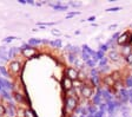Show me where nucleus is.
I'll return each instance as SVG.
<instances>
[{
	"label": "nucleus",
	"instance_id": "obj_5",
	"mask_svg": "<svg viewBox=\"0 0 132 117\" xmlns=\"http://www.w3.org/2000/svg\"><path fill=\"white\" fill-rule=\"evenodd\" d=\"M61 88L65 92H69L70 90L73 89V81H71L70 78H67L66 76H64L61 78Z\"/></svg>",
	"mask_w": 132,
	"mask_h": 117
},
{
	"label": "nucleus",
	"instance_id": "obj_29",
	"mask_svg": "<svg viewBox=\"0 0 132 117\" xmlns=\"http://www.w3.org/2000/svg\"><path fill=\"white\" fill-rule=\"evenodd\" d=\"M125 87L127 89H132V75L131 76H127L125 78Z\"/></svg>",
	"mask_w": 132,
	"mask_h": 117
},
{
	"label": "nucleus",
	"instance_id": "obj_45",
	"mask_svg": "<svg viewBox=\"0 0 132 117\" xmlns=\"http://www.w3.org/2000/svg\"><path fill=\"white\" fill-rule=\"evenodd\" d=\"M69 5H70V6H73V7H80L82 4H81V3H74V1H70Z\"/></svg>",
	"mask_w": 132,
	"mask_h": 117
},
{
	"label": "nucleus",
	"instance_id": "obj_46",
	"mask_svg": "<svg viewBox=\"0 0 132 117\" xmlns=\"http://www.w3.org/2000/svg\"><path fill=\"white\" fill-rule=\"evenodd\" d=\"M105 116V112L100 111V110H98V111L94 114V117H104Z\"/></svg>",
	"mask_w": 132,
	"mask_h": 117
},
{
	"label": "nucleus",
	"instance_id": "obj_42",
	"mask_svg": "<svg viewBox=\"0 0 132 117\" xmlns=\"http://www.w3.org/2000/svg\"><path fill=\"white\" fill-rule=\"evenodd\" d=\"M78 14H80L79 11H73V12H69V13L66 14V18H72L74 17V15H78Z\"/></svg>",
	"mask_w": 132,
	"mask_h": 117
},
{
	"label": "nucleus",
	"instance_id": "obj_54",
	"mask_svg": "<svg viewBox=\"0 0 132 117\" xmlns=\"http://www.w3.org/2000/svg\"><path fill=\"white\" fill-rule=\"evenodd\" d=\"M69 117H79V116H77V115H74V114H71Z\"/></svg>",
	"mask_w": 132,
	"mask_h": 117
},
{
	"label": "nucleus",
	"instance_id": "obj_58",
	"mask_svg": "<svg viewBox=\"0 0 132 117\" xmlns=\"http://www.w3.org/2000/svg\"><path fill=\"white\" fill-rule=\"evenodd\" d=\"M130 102H131V103H132V98H130Z\"/></svg>",
	"mask_w": 132,
	"mask_h": 117
},
{
	"label": "nucleus",
	"instance_id": "obj_7",
	"mask_svg": "<svg viewBox=\"0 0 132 117\" xmlns=\"http://www.w3.org/2000/svg\"><path fill=\"white\" fill-rule=\"evenodd\" d=\"M118 93H119V100L121 102V104H126L127 102L130 100V98H129V92H127V89H126V88L119 89Z\"/></svg>",
	"mask_w": 132,
	"mask_h": 117
},
{
	"label": "nucleus",
	"instance_id": "obj_35",
	"mask_svg": "<svg viewBox=\"0 0 132 117\" xmlns=\"http://www.w3.org/2000/svg\"><path fill=\"white\" fill-rule=\"evenodd\" d=\"M109 49H110V48L107 46L106 43H105V44H100V45H99V50L103 51L104 53H105V52H107V51H109Z\"/></svg>",
	"mask_w": 132,
	"mask_h": 117
},
{
	"label": "nucleus",
	"instance_id": "obj_50",
	"mask_svg": "<svg viewBox=\"0 0 132 117\" xmlns=\"http://www.w3.org/2000/svg\"><path fill=\"white\" fill-rule=\"evenodd\" d=\"M117 27H118V25H117V24H112V25L109 26V30H114V28H117Z\"/></svg>",
	"mask_w": 132,
	"mask_h": 117
},
{
	"label": "nucleus",
	"instance_id": "obj_52",
	"mask_svg": "<svg viewBox=\"0 0 132 117\" xmlns=\"http://www.w3.org/2000/svg\"><path fill=\"white\" fill-rule=\"evenodd\" d=\"M26 1H27L28 5H36V3H34L33 0H26Z\"/></svg>",
	"mask_w": 132,
	"mask_h": 117
},
{
	"label": "nucleus",
	"instance_id": "obj_19",
	"mask_svg": "<svg viewBox=\"0 0 132 117\" xmlns=\"http://www.w3.org/2000/svg\"><path fill=\"white\" fill-rule=\"evenodd\" d=\"M107 58L111 59L112 61H118L119 59H120V54L116 50H111L110 52H109V57H107Z\"/></svg>",
	"mask_w": 132,
	"mask_h": 117
},
{
	"label": "nucleus",
	"instance_id": "obj_36",
	"mask_svg": "<svg viewBox=\"0 0 132 117\" xmlns=\"http://www.w3.org/2000/svg\"><path fill=\"white\" fill-rule=\"evenodd\" d=\"M88 115V110H87V105L86 106H81V111H80V116H87Z\"/></svg>",
	"mask_w": 132,
	"mask_h": 117
},
{
	"label": "nucleus",
	"instance_id": "obj_8",
	"mask_svg": "<svg viewBox=\"0 0 132 117\" xmlns=\"http://www.w3.org/2000/svg\"><path fill=\"white\" fill-rule=\"evenodd\" d=\"M102 97H103V102L107 103V102H110V100H113V93L111 92V90H109L107 88H103Z\"/></svg>",
	"mask_w": 132,
	"mask_h": 117
},
{
	"label": "nucleus",
	"instance_id": "obj_40",
	"mask_svg": "<svg viewBox=\"0 0 132 117\" xmlns=\"http://www.w3.org/2000/svg\"><path fill=\"white\" fill-rule=\"evenodd\" d=\"M120 10H121L120 6H114V7H110V9H107L106 12H118V11H120Z\"/></svg>",
	"mask_w": 132,
	"mask_h": 117
},
{
	"label": "nucleus",
	"instance_id": "obj_47",
	"mask_svg": "<svg viewBox=\"0 0 132 117\" xmlns=\"http://www.w3.org/2000/svg\"><path fill=\"white\" fill-rule=\"evenodd\" d=\"M80 111H81V106L80 105H78L77 108H76V110H74V115H80Z\"/></svg>",
	"mask_w": 132,
	"mask_h": 117
},
{
	"label": "nucleus",
	"instance_id": "obj_25",
	"mask_svg": "<svg viewBox=\"0 0 132 117\" xmlns=\"http://www.w3.org/2000/svg\"><path fill=\"white\" fill-rule=\"evenodd\" d=\"M87 110H88V114L90 115H94L98 111V106L93 105V104H90V105H87Z\"/></svg>",
	"mask_w": 132,
	"mask_h": 117
},
{
	"label": "nucleus",
	"instance_id": "obj_1",
	"mask_svg": "<svg viewBox=\"0 0 132 117\" xmlns=\"http://www.w3.org/2000/svg\"><path fill=\"white\" fill-rule=\"evenodd\" d=\"M64 104H65L66 112H72L79 105V102H78L77 96H67L65 98V100H64Z\"/></svg>",
	"mask_w": 132,
	"mask_h": 117
},
{
	"label": "nucleus",
	"instance_id": "obj_23",
	"mask_svg": "<svg viewBox=\"0 0 132 117\" xmlns=\"http://www.w3.org/2000/svg\"><path fill=\"white\" fill-rule=\"evenodd\" d=\"M27 44L30 45L31 48H34V46H38L39 44H41V39H39V38H31V39H28Z\"/></svg>",
	"mask_w": 132,
	"mask_h": 117
},
{
	"label": "nucleus",
	"instance_id": "obj_18",
	"mask_svg": "<svg viewBox=\"0 0 132 117\" xmlns=\"http://www.w3.org/2000/svg\"><path fill=\"white\" fill-rule=\"evenodd\" d=\"M88 79H90V82H91V87H94L96 89L100 87V81H102V79H100V77H99V76L90 77Z\"/></svg>",
	"mask_w": 132,
	"mask_h": 117
},
{
	"label": "nucleus",
	"instance_id": "obj_49",
	"mask_svg": "<svg viewBox=\"0 0 132 117\" xmlns=\"http://www.w3.org/2000/svg\"><path fill=\"white\" fill-rule=\"evenodd\" d=\"M94 20H96V15H91V17H88V18H87V21L92 22V24H93Z\"/></svg>",
	"mask_w": 132,
	"mask_h": 117
},
{
	"label": "nucleus",
	"instance_id": "obj_17",
	"mask_svg": "<svg viewBox=\"0 0 132 117\" xmlns=\"http://www.w3.org/2000/svg\"><path fill=\"white\" fill-rule=\"evenodd\" d=\"M20 51H19V48H15V46H14V48H11V49H8L7 50V56H8V60H10V59H13L14 57L16 56V54H18V53H19Z\"/></svg>",
	"mask_w": 132,
	"mask_h": 117
},
{
	"label": "nucleus",
	"instance_id": "obj_26",
	"mask_svg": "<svg viewBox=\"0 0 132 117\" xmlns=\"http://www.w3.org/2000/svg\"><path fill=\"white\" fill-rule=\"evenodd\" d=\"M77 59H78V57L76 56V54H73V53H67V61H69V63L74 64Z\"/></svg>",
	"mask_w": 132,
	"mask_h": 117
},
{
	"label": "nucleus",
	"instance_id": "obj_59",
	"mask_svg": "<svg viewBox=\"0 0 132 117\" xmlns=\"http://www.w3.org/2000/svg\"><path fill=\"white\" fill-rule=\"evenodd\" d=\"M79 117H85V116H79Z\"/></svg>",
	"mask_w": 132,
	"mask_h": 117
},
{
	"label": "nucleus",
	"instance_id": "obj_38",
	"mask_svg": "<svg viewBox=\"0 0 132 117\" xmlns=\"http://www.w3.org/2000/svg\"><path fill=\"white\" fill-rule=\"evenodd\" d=\"M94 76H99V71L98 69H91L90 70V77H94Z\"/></svg>",
	"mask_w": 132,
	"mask_h": 117
},
{
	"label": "nucleus",
	"instance_id": "obj_11",
	"mask_svg": "<svg viewBox=\"0 0 132 117\" xmlns=\"http://www.w3.org/2000/svg\"><path fill=\"white\" fill-rule=\"evenodd\" d=\"M102 82L104 83L105 87H107V88H114L116 81H114V78H113V76H110V75L105 76V77L102 79Z\"/></svg>",
	"mask_w": 132,
	"mask_h": 117
},
{
	"label": "nucleus",
	"instance_id": "obj_43",
	"mask_svg": "<svg viewBox=\"0 0 132 117\" xmlns=\"http://www.w3.org/2000/svg\"><path fill=\"white\" fill-rule=\"evenodd\" d=\"M124 60L126 61L129 65H131V66H132V53H131V54H129L127 57H125V58H124Z\"/></svg>",
	"mask_w": 132,
	"mask_h": 117
},
{
	"label": "nucleus",
	"instance_id": "obj_31",
	"mask_svg": "<svg viewBox=\"0 0 132 117\" xmlns=\"http://www.w3.org/2000/svg\"><path fill=\"white\" fill-rule=\"evenodd\" d=\"M85 65H86V66H88L90 69H96V66L98 65V63H96L93 59H90L88 61H86V63H85Z\"/></svg>",
	"mask_w": 132,
	"mask_h": 117
},
{
	"label": "nucleus",
	"instance_id": "obj_39",
	"mask_svg": "<svg viewBox=\"0 0 132 117\" xmlns=\"http://www.w3.org/2000/svg\"><path fill=\"white\" fill-rule=\"evenodd\" d=\"M15 39H18L16 37H13V36H10V37H6L5 39H3V42L4 43H11L13 42V40H15Z\"/></svg>",
	"mask_w": 132,
	"mask_h": 117
},
{
	"label": "nucleus",
	"instance_id": "obj_2",
	"mask_svg": "<svg viewBox=\"0 0 132 117\" xmlns=\"http://www.w3.org/2000/svg\"><path fill=\"white\" fill-rule=\"evenodd\" d=\"M80 93L86 99L92 98V96H93V88L91 85H88V84H82V87L80 88Z\"/></svg>",
	"mask_w": 132,
	"mask_h": 117
},
{
	"label": "nucleus",
	"instance_id": "obj_51",
	"mask_svg": "<svg viewBox=\"0 0 132 117\" xmlns=\"http://www.w3.org/2000/svg\"><path fill=\"white\" fill-rule=\"evenodd\" d=\"M41 44H50V40H47V39H41Z\"/></svg>",
	"mask_w": 132,
	"mask_h": 117
},
{
	"label": "nucleus",
	"instance_id": "obj_55",
	"mask_svg": "<svg viewBox=\"0 0 132 117\" xmlns=\"http://www.w3.org/2000/svg\"><path fill=\"white\" fill-rule=\"evenodd\" d=\"M74 33H76V34H77V36H78V34H80V31L78 30V31H76V32H74Z\"/></svg>",
	"mask_w": 132,
	"mask_h": 117
},
{
	"label": "nucleus",
	"instance_id": "obj_33",
	"mask_svg": "<svg viewBox=\"0 0 132 117\" xmlns=\"http://www.w3.org/2000/svg\"><path fill=\"white\" fill-rule=\"evenodd\" d=\"M98 110H100V111H103V112H106L107 111V104L105 103V102H102V103L98 105Z\"/></svg>",
	"mask_w": 132,
	"mask_h": 117
},
{
	"label": "nucleus",
	"instance_id": "obj_56",
	"mask_svg": "<svg viewBox=\"0 0 132 117\" xmlns=\"http://www.w3.org/2000/svg\"><path fill=\"white\" fill-rule=\"evenodd\" d=\"M86 117H94V115H90V114H88V115H87V116H86Z\"/></svg>",
	"mask_w": 132,
	"mask_h": 117
},
{
	"label": "nucleus",
	"instance_id": "obj_34",
	"mask_svg": "<svg viewBox=\"0 0 132 117\" xmlns=\"http://www.w3.org/2000/svg\"><path fill=\"white\" fill-rule=\"evenodd\" d=\"M6 115V105L0 103V117H4Z\"/></svg>",
	"mask_w": 132,
	"mask_h": 117
},
{
	"label": "nucleus",
	"instance_id": "obj_32",
	"mask_svg": "<svg viewBox=\"0 0 132 117\" xmlns=\"http://www.w3.org/2000/svg\"><path fill=\"white\" fill-rule=\"evenodd\" d=\"M90 59H91V56H90V54H88V53H86L85 51H81V60L86 63V61H88Z\"/></svg>",
	"mask_w": 132,
	"mask_h": 117
},
{
	"label": "nucleus",
	"instance_id": "obj_44",
	"mask_svg": "<svg viewBox=\"0 0 132 117\" xmlns=\"http://www.w3.org/2000/svg\"><path fill=\"white\" fill-rule=\"evenodd\" d=\"M98 71H99V73L100 72H107V71H110V66L106 65V66H104V67H99Z\"/></svg>",
	"mask_w": 132,
	"mask_h": 117
},
{
	"label": "nucleus",
	"instance_id": "obj_20",
	"mask_svg": "<svg viewBox=\"0 0 132 117\" xmlns=\"http://www.w3.org/2000/svg\"><path fill=\"white\" fill-rule=\"evenodd\" d=\"M131 53H132V45H124L123 50H121V54H123L124 58L127 57L129 54H131Z\"/></svg>",
	"mask_w": 132,
	"mask_h": 117
},
{
	"label": "nucleus",
	"instance_id": "obj_22",
	"mask_svg": "<svg viewBox=\"0 0 132 117\" xmlns=\"http://www.w3.org/2000/svg\"><path fill=\"white\" fill-rule=\"evenodd\" d=\"M0 95H1V97H3L4 99L8 100V102H12V99H13V95H12L11 92L6 91V90H3V91L0 92Z\"/></svg>",
	"mask_w": 132,
	"mask_h": 117
},
{
	"label": "nucleus",
	"instance_id": "obj_15",
	"mask_svg": "<svg viewBox=\"0 0 132 117\" xmlns=\"http://www.w3.org/2000/svg\"><path fill=\"white\" fill-rule=\"evenodd\" d=\"M13 99L15 100L16 103H24L25 100H26V96L22 95L21 92L15 91V92L13 93Z\"/></svg>",
	"mask_w": 132,
	"mask_h": 117
},
{
	"label": "nucleus",
	"instance_id": "obj_13",
	"mask_svg": "<svg viewBox=\"0 0 132 117\" xmlns=\"http://www.w3.org/2000/svg\"><path fill=\"white\" fill-rule=\"evenodd\" d=\"M107 114H109V116L110 117H113V115H114V112L117 111V106H116V102L114 99L113 100H110V102H107Z\"/></svg>",
	"mask_w": 132,
	"mask_h": 117
},
{
	"label": "nucleus",
	"instance_id": "obj_4",
	"mask_svg": "<svg viewBox=\"0 0 132 117\" xmlns=\"http://www.w3.org/2000/svg\"><path fill=\"white\" fill-rule=\"evenodd\" d=\"M8 67H10V71H11L13 75H18V73L20 72L21 67H22V64H21V61L14 59V60L10 61V66Z\"/></svg>",
	"mask_w": 132,
	"mask_h": 117
},
{
	"label": "nucleus",
	"instance_id": "obj_37",
	"mask_svg": "<svg viewBox=\"0 0 132 117\" xmlns=\"http://www.w3.org/2000/svg\"><path fill=\"white\" fill-rule=\"evenodd\" d=\"M96 56H97V59H98V60H100V59H103L105 57V53L103 52V51H100V50H98L96 52Z\"/></svg>",
	"mask_w": 132,
	"mask_h": 117
},
{
	"label": "nucleus",
	"instance_id": "obj_24",
	"mask_svg": "<svg viewBox=\"0 0 132 117\" xmlns=\"http://www.w3.org/2000/svg\"><path fill=\"white\" fill-rule=\"evenodd\" d=\"M0 76L4 77V78H6V79L10 78V72L7 71V69H6L5 66H1V65H0Z\"/></svg>",
	"mask_w": 132,
	"mask_h": 117
},
{
	"label": "nucleus",
	"instance_id": "obj_14",
	"mask_svg": "<svg viewBox=\"0 0 132 117\" xmlns=\"http://www.w3.org/2000/svg\"><path fill=\"white\" fill-rule=\"evenodd\" d=\"M21 53L26 58H36L37 57V50L34 48H30V49H27V50L22 51Z\"/></svg>",
	"mask_w": 132,
	"mask_h": 117
},
{
	"label": "nucleus",
	"instance_id": "obj_60",
	"mask_svg": "<svg viewBox=\"0 0 132 117\" xmlns=\"http://www.w3.org/2000/svg\"><path fill=\"white\" fill-rule=\"evenodd\" d=\"M5 117H8V116H5Z\"/></svg>",
	"mask_w": 132,
	"mask_h": 117
},
{
	"label": "nucleus",
	"instance_id": "obj_30",
	"mask_svg": "<svg viewBox=\"0 0 132 117\" xmlns=\"http://www.w3.org/2000/svg\"><path fill=\"white\" fill-rule=\"evenodd\" d=\"M107 63H109V58L107 57H104L103 59H100V60L98 61V66L99 67H104L107 65Z\"/></svg>",
	"mask_w": 132,
	"mask_h": 117
},
{
	"label": "nucleus",
	"instance_id": "obj_16",
	"mask_svg": "<svg viewBox=\"0 0 132 117\" xmlns=\"http://www.w3.org/2000/svg\"><path fill=\"white\" fill-rule=\"evenodd\" d=\"M0 61H3V63L8 61L7 49H6L5 46H1V48H0Z\"/></svg>",
	"mask_w": 132,
	"mask_h": 117
},
{
	"label": "nucleus",
	"instance_id": "obj_48",
	"mask_svg": "<svg viewBox=\"0 0 132 117\" xmlns=\"http://www.w3.org/2000/svg\"><path fill=\"white\" fill-rule=\"evenodd\" d=\"M51 32H52L53 36H60V31L59 30H52Z\"/></svg>",
	"mask_w": 132,
	"mask_h": 117
},
{
	"label": "nucleus",
	"instance_id": "obj_57",
	"mask_svg": "<svg viewBox=\"0 0 132 117\" xmlns=\"http://www.w3.org/2000/svg\"><path fill=\"white\" fill-rule=\"evenodd\" d=\"M3 90H4V88H3V87H1V85H0V92L3 91Z\"/></svg>",
	"mask_w": 132,
	"mask_h": 117
},
{
	"label": "nucleus",
	"instance_id": "obj_6",
	"mask_svg": "<svg viewBox=\"0 0 132 117\" xmlns=\"http://www.w3.org/2000/svg\"><path fill=\"white\" fill-rule=\"evenodd\" d=\"M102 90H103V88L102 87H99V88H97V90H96V93H94L93 96H92V104L93 105H97L98 106L99 104L103 102V97H102Z\"/></svg>",
	"mask_w": 132,
	"mask_h": 117
},
{
	"label": "nucleus",
	"instance_id": "obj_21",
	"mask_svg": "<svg viewBox=\"0 0 132 117\" xmlns=\"http://www.w3.org/2000/svg\"><path fill=\"white\" fill-rule=\"evenodd\" d=\"M50 45L52 46L53 49H61L63 46V40L61 39H54V40H51Z\"/></svg>",
	"mask_w": 132,
	"mask_h": 117
},
{
	"label": "nucleus",
	"instance_id": "obj_53",
	"mask_svg": "<svg viewBox=\"0 0 132 117\" xmlns=\"http://www.w3.org/2000/svg\"><path fill=\"white\" fill-rule=\"evenodd\" d=\"M19 4H21V5H26L27 1H26V0H19Z\"/></svg>",
	"mask_w": 132,
	"mask_h": 117
},
{
	"label": "nucleus",
	"instance_id": "obj_28",
	"mask_svg": "<svg viewBox=\"0 0 132 117\" xmlns=\"http://www.w3.org/2000/svg\"><path fill=\"white\" fill-rule=\"evenodd\" d=\"M69 53H73V54H76V56H78L79 53H81V49H80L79 46H74V45H72L71 51H70Z\"/></svg>",
	"mask_w": 132,
	"mask_h": 117
},
{
	"label": "nucleus",
	"instance_id": "obj_10",
	"mask_svg": "<svg viewBox=\"0 0 132 117\" xmlns=\"http://www.w3.org/2000/svg\"><path fill=\"white\" fill-rule=\"evenodd\" d=\"M48 6L52 7L53 10H55V11H67V9H69V5H64L61 1H57L55 4L48 3Z\"/></svg>",
	"mask_w": 132,
	"mask_h": 117
},
{
	"label": "nucleus",
	"instance_id": "obj_12",
	"mask_svg": "<svg viewBox=\"0 0 132 117\" xmlns=\"http://www.w3.org/2000/svg\"><path fill=\"white\" fill-rule=\"evenodd\" d=\"M15 105H14L13 102H8L7 106H6V115L8 117H15Z\"/></svg>",
	"mask_w": 132,
	"mask_h": 117
},
{
	"label": "nucleus",
	"instance_id": "obj_3",
	"mask_svg": "<svg viewBox=\"0 0 132 117\" xmlns=\"http://www.w3.org/2000/svg\"><path fill=\"white\" fill-rule=\"evenodd\" d=\"M65 76L67 78H70L71 81H77L78 79V76H79V71H78L76 67L73 66H69L65 69Z\"/></svg>",
	"mask_w": 132,
	"mask_h": 117
},
{
	"label": "nucleus",
	"instance_id": "obj_27",
	"mask_svg": "<svg viewBox=\"0 0 132 117\" xmlns=\"http://www.w3.org/2000/svg\"><path fill=\"white\" fill-rule=\"evenodd\" d=\"M24 117H37V115L34 114L32 109H26L24 110Z\"/></svg>",
	"mask_w": 132,
	"mask_h": 117
},
{
	"label": "nucleus",
	"instance_id": "obj_9",
	"mask_svg": "<svg viewBox=\"0 0 132 117\" xmlns=\"http://www.w3.org/2000/svg\"><path fill=\"white\" fill-rule=\"evenodd\" d=\"M130 32L129 31H126V32H124L123 34H120V36L118 37V39H117V44L120 45V46H124V45H126L127 42H129V38H130Z\"/></svg>",
	"mask_w": 132,
	"mask_h": 117
},
{
	"label": "nucleus",
	"instance_id": "obj_41",
	"mask_svg": "<svg viewBox=\"0 0 132 117\" xmlns=\"http://www.w3.org/2000/svg\"><path fill=\"white\" fill-rule=\"evenodd\" d=\"M74 65H76V67H78V69H80V70H81L82 67H84V64H82V61L80 60L79 58H78L77 60H76V63H74Z\"/></svg>",
	"mask_w": 132,
	"mask_h": 117
}]
</instances>
